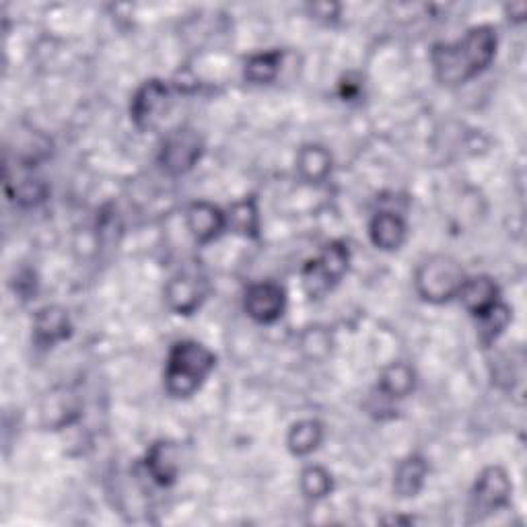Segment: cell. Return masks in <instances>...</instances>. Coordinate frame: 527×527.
I'll list each match as a JSON object with an SVG mask.
<instances>
[{"label": "cell", "instance_id": "cell-1", "mask_svg": "<svg viewBox=\"0 0 527 527\" xmlns=\"http://www.w3.org/2000/svg\"><path fill=\"white\" fill-rule=\"evenodd\" d=\"M499 48V35L490 25L472 27L462 40L437 44L431 52L435 79L445 87H458L490 66Z\"/></svg>", "mask_w": 527, "mask_h": 527}, {"label": "cell", "instance_id": "cell-2", "mask_svg": "<svg viewBox=\"0 0 527 527\" xmlns=\"http://www.w3.org/2000/svg\"><path fill=\"white\" fill-rule=\"evenodd\" d=\"M217 357L215 353L196 342V340H180L169 350L167 365H165V390L171 398H190L194 396L210 371L215 369Z\"/></svg>", "mask_w": 527, "mask_h": 527}, {"label": "cell", "instance_id": "cell-3", "mask_svg": "<svg viewBox=\"0 0 527 527\" xmlns=\"http://www.w3.org/2000/svg\"><path fill=\"white\" fill-rule=\"evenodd\" d=\"M466 274L458 260L451 256H431L425 262H420L414 274V287L416 293L425 301L431 303H445L453 297H458Z\"/></svg>", "mask_w": 527, "mask_h": 527}, {"label": "cell", "instance_id": "cell-4", "mask_svg": "<svg viewBox=\"0 0 527 527\" xmlns=\"http://www.w3.org/2000/svg\"><path fill=\"white\" fill-rule=\"evenodd\" d=\"M350 252L344 241L328 243L320 258H315L303 268V289L309 299H322L330 293L348 270Z\"/></svg>", "mask_w": 527, "mask_h": 527}, {"label": "cell", "instance_id": "cell-5", "mask_svg": "<svg viewBox=\"0 0 527 527\" xmlns=\"http://www.w3.org/2000/svg\"><path fill=\"white\" fill-rule=\"evenodd\" d=\"M513 484L501 466H488L478 476L470 495V523L482 521L511 503Z\"/></svg>", "mask_w": 527, "mask_h": 527}, {"label": "cell", "instance_id": "cell-6", "mask_svg": "<svg viewBox=\"0 0 527 527\" xmlns=\"http://www.w3.org/2000/svg\"><path fill=\"white\" fill-rule=\"evenodd\" d=\"M173 103V87L163 81H147L130 103L132 122L138 130H155L165 120Z\"/></svg>", "mask_w": 527, "mask_h": 527}, {"label": "cell", "instance_id": "cell-7", "mask_svg": "<svg viewBox=\"0 0 527 527\" xmlns=\"http://www.w3.org/2000/svg\"><path fill=\"white\" fill-rule=\"evenodd\" d=\"M202 149V138L196 130L178 128L165 138L159 163L171 175H184L200 161Z\"/></svg>", "mask_w": 527, "mask_h": 527}, {"label": "cell", "instance_id": "cell-8", "mask_svg": "<svg viewBox=\"0 0 527 527\" xmlns=\"http://www.w3.org/2000/svg\"><path fill=\"white\" fill-rule=\"evenodd\" d=\"M208 283L200 268H184L165 287L167 305L180 315H192L206 299Z\"/></svg>", "mask_w": 527, "mask_h": 527}, {"label": "cell", "instance_id": "cell-9", "mask_svg": "<svg viewBox=\"0 0 527 527\" xmlns=\"http://www.w3.org/2000/svg\"><path fill=\"white\" fill-rule=\"evenodd\" d=\"M285 307H287L285 289L276 283H270V280L248 287L243 297L245 313L260 324L276 322L280 315L285 313Z\"/></svg>", "mask_w": 527, "mask_h": 527}, {"label": "cell", "instance_id": "cell-10", "mask_svg": "<svg viewBox=\"0 0 527 527\" xmlns=\"http://www.w3.org/2000/svg\"><path fill=\"white\" fill-rule=\"evenodd\" d=\"M70 318L68 311L58 305L42 307L33 318V340L42 348H52L54 344L66 340L70 336Z\"/></svg>", "mask_w": 527, "mask_h": 527}, {"label": "cell", "instance_id": "cell-11", "mask_svg": "<svg viewBox=\"0 0 527 527\" xmlns=\"http://www.w3.org/2000/svg\"><path fill=\"white\" fill-rule=\"evenodd\" d=\"M188 231L198 243H210L227 229V219L221 208L210 202H194L186 215Z\"/></svg>", "mask_w": 527, "mask_h": 527}, {"label": "cell", "instance_id": "cell-12", "mask_svg": "<svg viewBox=\"0 0 527 527\" xmlns=\"http://www.w3.org/2000/svg\"><path fill=\"white\" fill-rule=\"evenodd\" d=\"M147 472L159 486H171L180 474V449L171 441H157L147 451Z\"/></svg>", "mask_w": 527, "mask_h": 527}, {"label": "cell", "instance_id": "cell-13", "mask_svg": "<svg viewBox=\"0 0 527 527\" xmlns=\"http://www.w3.org/2000/svg\"><path fill=\"white\" fill-rule=\"evenodd\" d=\"M458 299L474 318H480L482 313L493 309L499 303V287L490 276H466Z\"/></svg>", "mask_w": 527, "mask_h": 527}, {"label": "cell", "instance_id": "cell-14", "mask_svg": "<svg viewBox=\"0 0 527 527\" xmlns=\"http://www.w3.org/2000/svg\"><path fill=\"white\" fill-rule=\"evenodd\" d=\"M429 474V464L423 455H408L406 460H402L394 472V493L402 499L416 497L420 493V488L425 486Z\"/></svg>", "mask_w": 527, "mask_h": 527}, {"label": "cell", "instance_id": "cell-15", "mask_svg": "<svg viewBox=\"0 0 527 527\" xmlns=\"http://www.w3.org/2000/svg\"><path fill=\"white\" fill-rule=\"evenodd\" d=\"M406 231L408 229L404 219L396 213H377L369 225V235L373 245H377L379 250L385 252L398 250L406 239Z\"/></svg>", "mask_w": 527, "mask_h": 527}, {"label": "cell", "instance_id": "cell-16", "mask_svg": "<svg viewBox=\"0 0 527 527\" xmlns=\"http://www.w3.org/2000/svg\"><path fill=\"white\" fill-rule=\"evenodd\" d=\"M297 171L309 184H322L332 173V155L320 145H305L297 153Z\"/></svg>", "mask_w": 527, "mask_h": 527}, {"label": "cell", "instance_id": "cell-17", "mask_svg": "<svg viewBox=\"0 0 527 527\" xmlns=\"http://www.w3.org/2000/svg\"><path fill=\"white\" fill-rule=\"evenodd\" d=\"M414 385H416L414 369L406 363H394L381 371L377 392L390 400H402L414 392Z\"/></svg>", "mask_w": 527, "mask_h": 527}, {"label": "cell", "instance_id": "cell-18", "mask_svg": "<svg viewBox=\"0 0 527 527\" xmlns=\"http://www.w3.org/2000/svg\"><path fill=\"white\" fill-rule=\"evenodd\" d=\"M283 56L285 54L280 50H268V52H260V54L250 56L248 60H245V66H243L245 81L256 83V85L272 83L280 73Z\"/></svg>", "mask_w": 527, "mask_h": 527}, {"label": "cell", "instance_id": "cell-19", "mask_svg": "<svg viewBox=\"0 0 527 527\" xmlns=\"http://www.w3.org/2000/svg\"><path fill=\"white\" fill-rule=\"evenodd\" d=\"M227 219V229L243 235V237H258L260 233V215H258V206L254 198H243L235 202L229 213L225 215Z\"/></svg>", "mask_w": 527, "mask_h": 527}, {"label": "cell", "instance_id": "cell-20", "mask_svg": "<svg viewBox=\"0 0 527 527\" xmlns=\"http://www.w3.org/2000/svg\"><path fill=\"white\" fill-rule=\"evenodd\" d=\"M322 439H324L322 423H318V420H313V418H307V420H299L297 425L291 427L287 445L291 453L295 455H309L320 447Z\"/></svg>", "mask_w": 527, "mask_h": 527}, {"label": "cell", "instance_id": "cell-21", "mask_svg": "<svg viewBox=\"0 0 527 527\" xmlns=\"http://www.w3.org/2000/svg\"><path fill=\"white\" fill-rule=\"evenodd\" d=\"M478 320V338L484 346H490L493 342L499 340V336L507 330L511 322V311L505 303H497L493 309H488L482 313Z\"/></svg>", "mask_w": 527, "mask_h": 527}, {"label": "cell", "instance_id": "cell-22", "mask_svg": "<svg viewBox=\"0 0 527 527\" xmlns=\"http://www.w3.org/2000/svg\"><path fill=\"white\" fill-rule=\"evenodd\" d=\"M332 476L322 466H309L301 474V490L307 499L320 501L332 493Z\"/></svg>", "mask_w": 527, "mask_h": 527}, {"label": "cell", "instance_id": "cell-23", "mask_svg": "<svg viewBox=\"0 0 527 527\" xmlns=\"http://www.w3.org/2000/svg\"><path fill=\"white\" fill-rule=\"evenodd\" d=\"M46 194H48V188L42 182H35V180H25L15 188V198L27 206L42 202Z\"/></svg>", "mask_w": 527, "mask_h": 527}, {"label": "cell", "instance_id": "cell-24", "mask_svg": "<svg viewBox=\"0 0 527 527\" xmlns=\"http://www.w3.org/2000/svg\"><path fill=\"white\" fill-rule=\"evenodd\" d=\"M338 11H340L338 5H328V3H324V5H313L311 7V13L315 17H318V19H326V21L336 19L338 17Z\"/></svg>", "mask_w": 527, "mask_h": 527}]
</instances>
